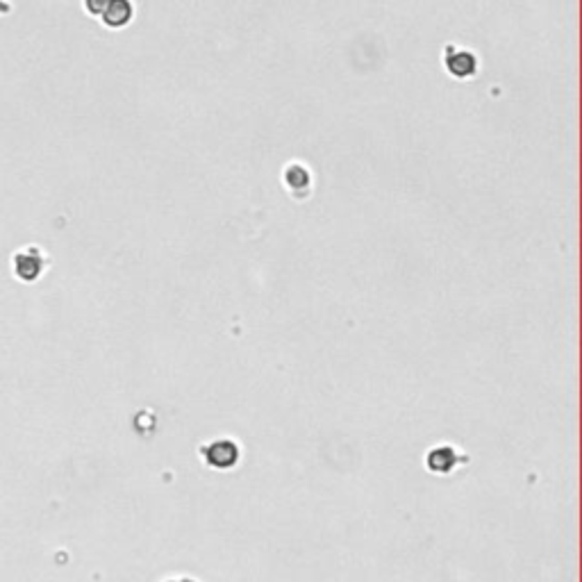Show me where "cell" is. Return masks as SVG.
I'll return each mask as SVG.
<instances>
[{"mask_svg":"<svg viewBox=\"0 0 582 582\" xmlns=\"http://www.w3.org/2000/svg\"><path fill=\"white\" fill-rule=\"evenodd\" d=\"M12 266H14L16 277L32 282L41 275V271H44V255H41L37 248H23L14 255Z\"/></svg>","mask_w":582,"mask_h":582,"instance_id":"1","label":"cell"},{"mask_svg":"<svg viewBox=\"0 0 582 582\" xmlns=\"http://www.w3.org/2000/svg\"><path fill=\"white\" fill-rule=\"evenodd\" d=\"M205 460H207L212 466H216V469H228V466H232L237 460H239V448L228 439L214 441L212 446L205 448Z\"/></svg>","mask_w":582,"mask_h":582,"instance_id":"2","label":"cell"},{"mask_svg":"<svg viewBox=\"0 0 582 582\" xmlns=\"http://www.w3.org/2000/svg\"><path fill=\"white\" fill-rule=\"evenodd\" d=\"M132 14H135V10H132V3H130V0H110V5L105 7V12H103V23L108 28L119 30L132 21Z\"/></svg>","mask_w":582,"mask_h":582,"instance_id":"3","label":"cell"},{"mask_svg":"<svg viewBox=\"0 0 582 582\" xmlns=\"http://www.w3.org/2000/svg\"><path fill=\"white\" fill-rule=\"evenodd\" d=\"M446 67L455 78H471L475 73V57L466 51H457L446 57Z\"/></svg>","mask_w":582,"mask_h":582,"instance_id":"4","label":"cell"},{"mask_svg":"<svg viewBox=\"0 0 582 582\" xmlns=\"http://www.w3.org/2000/svg\"><path fill=\"white\" fill-rule=\"evenodd\" d=\"M453 462H455V455L448 448H439L430 455V469L434 471H448Z\"/></svg>","mask_w":582,"mask_h":582,"instance_id":"5","label":"cell"},{"mask_svg":"<svg viewBox=\"0 0 582 582\" xmlns=\"http://www.w3.org/2000/svg\"><path fill=\"white\" fill-rule=\"evenodd\" d=\"M307 182H309V176H307L305 169L291 166L289 171H286V185H289L291 189H298V187H307Z\"/></svg>","mask_w":582,"mask_h":582,"instance_id":"6","label":"cell"},{"mask_svg":"<svg viewBox=\"0 0 582 582\" xmlns=\"http://www.w3.org/2000/svg\"><path fill=\"white\" fill-rule=\"evenodd\" d=\"M108 5H110V0H85V10L94 16H103Z\"/></svg>","mask_w":582,"mask_h":582,"instance_id":"7","label":"cell"},{"mask_svg":"<svg viewBox=\"0 0 582 582\" xmlns=\"http://www.w3.org/2000/svg\"><path fill=\"white\" fill-rule=\"evenodd\" d=\"M10 10H12V7L7 5V3H3V0H0V12H10Z\"/></svg>","mask_w":582,"mask_h":582,"instance_id":"8","label":"cell"}]
</instances>
